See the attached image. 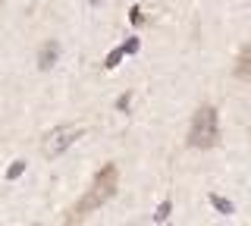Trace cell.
I'll return each instance as SVG.
<instances>
[{"label": "cell", "instance_id": "1", "mask_svg": "<svg viewBox=\"0 0 251 226\" xmlns=\"http://www.w3.org/2000/svg\"><path fill=\"white\" fill-rule=\"evenodd\" d=\"M116 182H120V170H116L113 163L100 167L98 176H94V182H91V189L85 192V198L73 207V217H69V220H82L85 214H91V210H98L100 204H107L116 192Z\"/></svg>", "mask_w": 251, "mask_h": 226}, {"label": "cell", "instance_id": "10", "mask_svg": "<svg viewBox=\"0 0 251 226\" xmlns=\"http://www.w3.org/2000/svg\"><path fill=\"white\" fill-rule=\"evenodd\" d=\"M123 48H126V53H135V50H138V38H129Z\"/></svg>", "mask_w": 251, "mask_h": 226}, {"label": "cell", "instance_id": "12", "mask_svg": "<svg viewBox=\"0 0 251 226\" xmlns=\"http://www.w3.org/2000/svg\"><path fill=\"white\" fill-rule=\"evenodd\" d=\"M129 100H132V98H129V95H123V98H120V100H116V107H120V110H126V107H129Z\"/></svg>", "mask_w": 251, "mask_h": 226}, {"label": "cell", "instance_id": "9", "mask_svg": "<svg viewBox=\"0 0 251 226\" xmlns=\"http://www.w3.org/2000/svg\"><path fill=\"white\" fill-rule=\"evenodd\" d=\"M170 210H173V204H170V201H163V204H160V207H157V214H154V220H157V223H163V220H167V217H170Z\"/></svg>", "mask_w": 251, "mask_h": 226}, {"label": "cell", "instance_id": "7", "mask_svg": "<svg viewBox=\"0 0 251 226\" xmlns=\"http://www.w3.org/2000/svg\"><path fill=\"white\" fill-rule=\"evenodd\" d=\"M210 204H214V207L220 210V214H226V217L232 214V204H229L226 198H220V195H210Z\"/></svg>", "mask_w": 251, "mask_h": 226}, {"label": "cell", "instance_id": "11", "mask_svg": "<svg viewBox=\"0 0 251 226\" xmlns=\"http://www.w3.org/2000/svg\"><path fill=\"white\" fill-rule=\"evenodd\" d=\"M132 22H135V25H141V22H145V16H141L138 6H132Z\"/></svg>", "mask_w": 251, "mask_h": 226}, {"label": "cell", "instance_id": "6", "mask_svg": "<svg viewBox=\"0 0 251 226\" xmlns=\"http://www.w3.org/2000/svg\"><path fill=\"white\" fill-rule=\"evenodd\" d=\"M123 57H126V48L120 44V48H116V50H110V53H107L104 66H107V69H116V66H120V60H123Z\"/></svg>", "mask_w": 251, "mask_h": 226}, {"label": "cell", "instance_id": "5", "mask_svg": "<svg viewBox=\"0 0 251 226\" xmlns=\"http://www.w3.org/2000/svg\"><path fill=\"white\" fill-rule=\"evenodd\" d=\"M57 53H60V44L57 41H47L44 48H41V53H38V66H41V69H50L53 63H57Z\"/></svg>", "mask_w": 251, "mask_h": 226}, {"label": "cell", "instance_id": "2", "mask_svg": "<svg viewBox=\"0 0 251 226\" xmlns=\"http://www.w3.org/2000/svg\"><path fill=\"white\" fill-rule=\"evenodd\" d=\"M217 142H220V116H217V110L210 104H204L192 116V126H188V145L207 151V148H214Z\"/></svg>", "mask_w": 251, "mask_h": 226}, {"label": "cell", "instance_id": "3", "mask_svg": "<svg viewBox=\"0 0 251 226\" xmlns=\"http://www.w3.org/2000/svg\"><path fill=\"white\" fill-rule=\"evenodd\" d=\"M78 135H82V129H78V126H60V129H53L50 135L44 138V145H41L44 157H60V154L66 151Z\"/></svg>", "mask_w": 251, "mask_h": 226}, {"label": "cell", "instance_id": "8", "mask_svg": "<svg viewBox=\"0 0 251 226\" xmlns=\"http://www.w3.org/2000/svg\"><path fill=\"white\" fill-rule=\"evenodd\" d=\"M22 173H25V160H16V163H13V167H10V170H6V179H10V182H13V179H19Z\"/></svg>", "mask_w": 251, "mask_h": 226}, {"label": "cell", "instance_id": "4", "mask_svg": "<svg viewBox=\"0 0 251 226\" xmlns=\"http://www.w3.org/2000/svg\"><path fill=\"white\" fill-rule=\"evenodd\" d=\"M235 79L251 82V41L239 50V60H235Z\"/></svg>", "mask_w": 251, "mask_h": 226}]
</instances>
